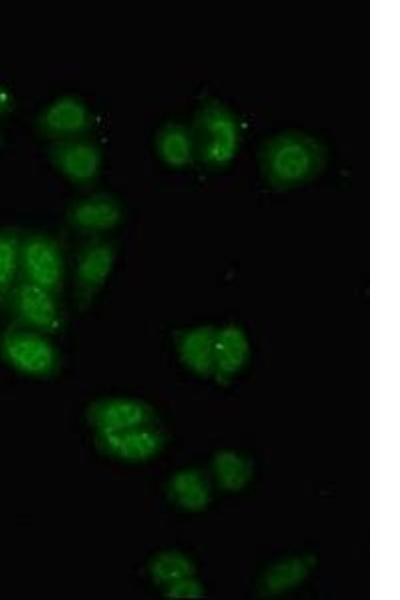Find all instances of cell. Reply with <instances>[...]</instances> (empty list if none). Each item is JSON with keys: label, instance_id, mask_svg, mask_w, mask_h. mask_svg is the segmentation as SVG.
<instances>
[{"label": "cell", "instance_id": "obj_1", "mask_svg": "<svg viewBox=\"0 0 400 600\" xmlns=\"http://www.w3.org/2000/svg\"><path fill=\"white\" fill-rule=\"evenodd\" d=\"M324 163V150L314 138L302 133H284L269 140L260 153V167L272 185L288 187L317 174Z\"/></svg>", "mask_w": 400, "mask_h": 600}, {"label": "cell", "instance_id": "obj_2", "mask_svg": "<svg viewBox=\"0 0 400 600\" xmlns=\"http://www.w3.org/2000/svg\"><path fill=\"white\" fill-rule=\"evenodd\" d=\"M190 133L194 155L204 164L220 167L234 159L240 142L239 127L222 105L210 103L200 109Z\"/></svg>", "mask_w": 400, "mask_h": 600}, {"label": "cell", "instance_id": "obj_3", "mask_svg": "<svg viewBox=\"0 0 400 600\" xmlns=\"http://www.w3.org/2000/svg\"><path fill=\"white\" fill-rule=\"evenodd\" d=\"M0 356L14 370L36 377L52 374L59 360L47 334L16 324L1 333Z\"/></svg>", "mask_w": 400, "mask_h": 600}, {"label": "cell", "instance_id": "obj_4", "mask_svg": "<svg viewBox=\"0 0 400 600\" xmlns=\"http://www.w3.org/2000/svg\"><path fill=\"white\" fill-rule=\"evenodd\" d=\"M6 308L12 317V324L47 335L62 329L63 315L58 296L21 277L9 297Z\"/></svg>", "mask_w": 400, "mask_h": 600}, {"label": "cell", "instance_id": "obj_5", "mask_svg": "<svg viewBox=\"0 0 400 600\" xmlns=\"http://www.w3.org/2000/svg\"><path fill=\"white\" fill-rule=\"evenodd\" d=\"M65 264L59 243L52 237L33 233L22 237L20 277L59 296Z\"/></svg>", "mask_w": 400, "mask_h": 600}, {"label": "cell", "instance_id": "obj_6", "mask_svg": "<svg viewBox=\"0 0 400 600\" xmlns=\"http://www.w3.org/2000/svg\"><path fill=\"white\" fill-rule=\"evenodd\" d=\"M115 259V245L107 240H91L79 251L74 269V293L79 309L91 305L108 280Z\"/></svg>", "mask_w": 400, "mask_h": 600}, {"label": "cell", "instance_id": "obj_7", "mask_svg": "<svg viewBox=\"0 0 400 600\" xmlns=\"http://www.w3.org/2000/svg\"><path fill=\"white\" fill-rule=\"evenodd\" d=\"M154 417V411L149 404L127 397L98 399L86 409V419L96 431L151 426Z\"/></svg>", "mask_w": 400, "mask_h": 600}, {"label": "cell", "instance_id": "obj_8", "mask_svg": "<svg viewBox=\"0 0 400 600\" xmlns=\"http://www.w3.org/2000/svg\"><path fill=\"white\" fill-rule=\"evenodd\" d=\"M95 442L102 452L114 458L141 462L159 452L163 438L151 425L114 431H96Z\"/></svg>", "mask_w": 400, "mask_h": 600}, {"label": "cell", "instance_id": "obj_9", "mask_svg": "<svg viewBox=\"0 0 400 600\" xmlns=\"http://www.w3.org/2000/svg\"><path fill=\"white\" fill-rule=\"evenodd\" d=\"M53 165L69 180L88 183L100 172L102 155L92 142L80 139H61L50 146Z\"/></svg>", "mask_w": 400, "mask_h": 600}, {"label": "cell", "instance_id": "obj_10", "mask_svg": "<svg viewBox=\"0 0 400 600\" xmlns=\"http://www.w3.org/2000/svg\"><path fill=\"white\" fill-rule=\"evenodd\" d=\"M38 125L47 136L69 139L88 130L91 114L81 100L73 96H63L42 111Z\"/></svg>", "mask_w": 400, "mask_h": 600}, {"label": "cell", "instance_id": "obj_11", "mask_svg": "<svg viewBox=\"0 0 400 600\" xmlns=\"http://www.w3.org/2000/svg\"><path fill=\"white\" fill-rule=\"evenodd\" d=\"M120 203L109 194L97 193L78 200L68 212L69 223L87 233L113 229L122 219Z\"/></svg>", "mask_w": 400, "mask_h": 600}, {"label": "cell", "instance_id": "obj_12", "mask_svg": "<svg viewBox=\"0 0 400 600\" xmlns=\"http://www.w3.org/2000/svg\"><path fill=\"white\" fill-rule=\"evenodd\" d=\"M22 234L13 227L0 230V309L6 308L9 297L20 279V247Z\"/></svg>", "mask_w": 400, "mask_h": 600}, {"label": "cell", "instance_id": "obj_13", "mask_svg": "<svg viewBox=\"0 0 400 600\" xmlns=\"http://www.w3.org/2000/svg\"><path fill=\"white\" fill-rule=\"evenodd\" d=\"M168 491L178 506L189 511L204 509L210 500V489L205 477L193 469L176 473L169 482Z\"/></svg>", "mask_w": 400, "mask_h": 600}, {"label": "cell", "instance_id": "obj_14", "mask_svg": "<svg viewBox=\"0 0 400 600\" xmlns=\"http://www.w3.org/2000/svg\"><path fill=\"white\" fill-rule=\"evenodd\" d=\"M156 148L162 161L175 168L187 166L195 156L190 130L180 124L163 126L156 138Z\"/></svg>", "mask_w": 400, "mask_h": 600}, {"label": "cell", "instance_id": "obj_15", "mask_svg": "<svg viewBox=\"0 0 400 600\" xmlns=\"http://www.w3.org/2000/svg\"><path fill=\"white\" fill-rule=\"evenodd\" d=\"M182 361L194 372L206 374L213 365L212 338L207 329L197 328L183 333L178 339Z\"/></svg>", "mask_w": 400, "mask_h": 600}, {"label": "cell", "instance_id": "obj_16", "mask_svg": "<svg viewBox=\"0 0 400 600\" xmlns=\"http://www.w3.org/2000/svg\"><path fill=\"white\" fill-rule=\"evenodd\" d=\"M311 562L306 557H293L273 565L264 575L263 589L268 594L285 592L302 582Z\"/></svg>", "mask_w": 400, "mask_h": 600}, {"label": "cell", "instance_id": "obj_17", "mask_svg": "<svg viewBox=\"0 0 400 600\" xmlns=\"http://www.w3.org/2000/svg\"><path fill=\"white\" fill-rule=\"evenodd\" d=\"M213 471L219 485L230 491L242 489L252 475L247 459L233 451L217 453L213 460Z\"/></svg>", "mask_w": 400, "mask_h": 600}, {"label": "cell", "instance_id": "obj_18", "mask_svg": "<svg viewBox=\"0 0 400 600\" xmlns=\"http://www.w3.org/2000/svg\"><path fill=\"white\" fill-rule=\"evenodd\" d=\"M149 571L155 583L166 587L178 580L191 577L194 567L185 555L179 552L167 551L152 559L149 564Z\"/></svg>", "mask_w": 400, "mask_h": 600}, {"label": "cell", "instance_id": "obj_19", "mask_svg": "<svg viewBox=\"0 0 400 600\" xmlns=\"http://www.w3.org/2000/svg\"><path fill=\"white\" fill-rule=\"evenodd\" d=\"M164 588V595L171 599H195L203 595L201 584L192 576L178 580Z\"/></svg>", "mask_w": 400, "mask_h": 600}, {"label": "cell", "instance_id": "obj_20", "mask_svg": "<svg viewBox=\"0 0 400 600\" xmlns=\"http://www.w3.org/2000/svg\"><path fill=\"white\" fill-rule=\"evenodd\" d=\"M12 97L7 89L0 84V113H3L11 108Z\"/></svg>", "mask_w": 400, "mask_h": 600}]
</instances>
